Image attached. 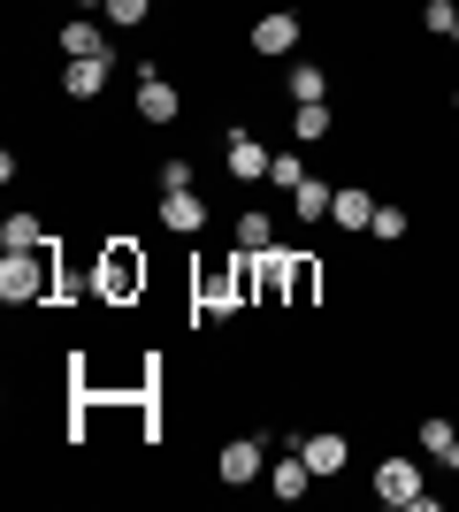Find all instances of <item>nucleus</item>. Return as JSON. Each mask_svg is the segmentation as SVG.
I'll return each mask as SVG.
<instances>
[{"mask_svg": "<svg viewBox=\"0 0 459 512\" xmlns=\"http://www.w3.org/2000/svg\"><path fill=\"white\" fill-rule=\"evenodd\" d=\"M138 291H146V260H138V245H108V253H100V299L131 306Z\"/></svg>", "mask_w": 459, "mask_h": 512, "instance_id": "nucleus-1", "label": "nucleus"}, {"mask_svg": "<svg viewBox=\"0 0 459 512\" xmlns=\"http://www.w3.org/2000/svg\"><path fill=\"white\" fill-rule=\"evenodd\" d=\"M46 291H54V283H46V245L39 253H8L0 260V299L8 306H39Z\"/></svg>", "mask_w": 459, "mask_h": 512, "instance_id": "nucleus-2", "label": "nucleus"}, {"mask_svg": "<svg viewBox=\"0 0 459 512\" xmlns=\"http://www.w3.org/2000/svg\"><path fill=\"white\" fill-rule=\"evenodd\" d=\"M375 497H383V505H406V512H437V497L421 490L414 459H383V467H375Z\"/></svg>", "mask_w": 459, "mask_h": 512, "instance_id": "nucleus-3", "label": "nucleus"}, {"mask_svg": "<svg viewBox=\"0 0 459 512\" xmlns=\"http://www.w3.org/2000/svg\"><path fill=\"white\" fill-rule=\"evenodd\" d=\"M268 161H276V153H268L261 138H253V130H230V138H222V169L238 176V184H261V176H268Z\"/></svg>", "mask_w": 459, "mask_h": 512, "instance_id": "nucleus-4", "label": "nucleus"}, {"mask_svg": "<svg viewBox=\"0 0 459 512\" xmlns=\"http://www.w3.org/2000/svg\"><path fill=\"white\" fill-rule=\"evenodd\" d=\"M299 459L314 467V482H329V474H345V459H352L345 428H314V436H299Z\"/></svg>", "mask_w": 459, "mask_h": 512, "instance_id": "nucleus-5", "label": "nucleus"}, {"mask_svg": "<svg viewBox=\"0 0 459 512\" xmlns=\"http://www.w3.org/2000/svg\"><path fill=\"white\" fill-rule=\"evenodd\" d=\"M62 54H69V62H115V46H108V31H100V16H69V23H62Z\"/></svg>", "mask_w": 459, "mask_h": 512, "instance_id": "nucleus-6", "label": "nucleus"}, {"mask_svg": "<svg viewBox=\"0 0 459 512\" xmlns=\"http://www.w3.org/2000/svg\"><path fill=\"white\" fill-rule=\"evenodd\" d=\"M245 46H253V54H291V46H299V16H291V8H268V16H253Z\"/></svg>", "mask_w": 459, "mask_h": 512, "instance_id": "nucleus-7", "label": "nucleus"}, {"mask_svg": "<svg viewBox=\"0 0 459 512\" xmlns=\"http://www.w3.org/2000/svg\"><path fill=\"white\" fill-rule=\"evenodd\" d=\"M215 474L230 482V490H245V482H261V436H230L215 459Z\"/></svg>", "mask_w": 459, "mask_h": 512, "instance_id": "nucleus-8", "label": "nucleus"}, {"mask_svg": "<svg viewBox=\"0 0 459 512\" xmlns=\"http://www.w3.org/2000/svg\"><path fill=\"white\" fill-rule=\"evenodd\" d=\"M161 230L199 237V230H207V199H199V192H161Z\"/></svg>", "mask_w": 459, "mask_h": 512, "instance_id": "nucleus-9", "label": "nucleus"}, {"mask_svg": "<svg viewBox=\"0 0 459 512\" xmlns=\"http://www.w3.org/2000/svg\"><path fill=\"white\" fill-rule=\"evenodd\" d=\"M329 222H337V230H368V222H375V192H368V184H337Z\"/></svg>", "mask_w": 459, "mask_h": 512, "instance_id": "nucleus-10", "label": "nucleus"}, {"mask_svg": "<svg viewBox=\"0 0 459 512\" xmlns=\"http://www.w3.org/2000/svg\"><path fill=\"white\" fill-rule=\"evenodd\" d=\"M176 85L169 77H161V69H153V77H138V123H176Z\"/></svg>", "mask_w": 459, "mask_h": 512, "instance_id": "nucleus-11", "label": "nucleus"}, {"mask_svg": "<svg viewBox=\"0 0 459 512\" xmlns=\"http://www.w3.org/2000/svg\"><path fill=\"white\" fill-rule=\"evenodd\" d=\"M306 490H314V467H306L299 451H291V459H276V467H268V497H284V505H299Z\"/></svg>", "mask_w": 459, "mask_h": 512, "instance_id": "nucleus-12", "label": "nucleus"}, {"mask_svg": "<svg viewBox=\"0 0 459 512\" xmlns=\"http://www.w3.org/2000/svg\"><path fill=\"white\" fill-rule=\"evenodd\" d=\"M108 69L115 62H69L62 69V92H69V100H100V92H108Z\"/></svg>", "mask_w": 459, "mask_h": 512, "instance_id": "nucleus-13", "label": "nucleus"}, {"mask_svg": "<svg viewBox=\"0 0 459 512\" xmlns=\"http://www.w3.org/2000/svg\"><path fill=\"white\" fill-rule=\"evenodd\" d=\"M291 138H299V146H322V138H329V100L291 107Z\"/></svg>", "mask_w": 459, "mask_h": 512, "instance_id": "nucleus-14", "label": "nucleus"}, {"mask_svg": "<svg viewBox=\"0 0 459 512\" xmlns=\"http://www.w3.org/2000/svg\"><path fill=\"white\" fill-rule=\"evenodd\" d=\"M329 199H337V184H322V176H306L299 192H291V214H299V222H322V214H329Z\"/></svg>", "mask_w": 459, "mask_h": 512, "instance_id": "nucleus-15", "label": "nucleus"}, {"mask_svg": "<svg viewBox=\"0 0 459 512\" xmlns=\"http://www.w3.org/2000/svg\"><path fill=\"white\" fill-rule=\"evenodd\" d=\"M0 245H8V253H39V245H46L39 214H8V222H0Z\"/></svg>", "mask_w": 459, "mask_h": 512, "instance_id": "nucleus-16", "label": "nucleus"}, {"mask_svg": "<svg viewBox=\"0 0 459 512\" xmlns=\"http://www.w3.org/2000/svg\"><path fill=\"white\" fill-rule=\"evenodd\" d=\"M238 253H276V222H268L261 207L238 214Z\"/></svg>", "mask_w": 459, "mask_h": 512, "instance_id": "nucleus-17", "label": "nucleus"}, {"mask_svg": "<svg viewBox=\"0 0 459 512\" xmlns=\"http://www.w3.org/2000/svg\"><path fill=\"white\" fill-rule=\"evenodd\" d=\"M291 100H329V69L322 62H291Z\"/></svg>", "mask_w": 459, "mask_h": 512, "instance_id": "nucleus-18", "label": "nucleus"}, {"mask_svg": "<svg viewBox=\"0 0 459 512\" xmlns=\"http://www.w3.org/2000/svg\"><path fill=\"white\" fill-rule=\"evenodd\" d=\"M406 230H414V222H406V207H391V199H375V222H368V237H375V245H398Z\"/></svg>", "mask_w": 459, "mask_h": 512, "instance_id": "nucleus-19", "label": "nucleus"}, {"mask_svg": "<svg viewBox=\"0 0 459 512\" xmlns=\"http://www.w3.org/2000/svg\"><path fill=\"white\" fill-rule=\"evenodd\" d=\"M306 176H314V169H306L299 153H276V161H268V184H276V192H299Z\"/></svg>", "mask_w": 459, "mask_h": 512, "instance_id": "nucleus-20", "label": "nucleus"}, {"mask_svg": "<svg viewBox=\"0 0 459 512\" xmlns=\"http://www.w3.org/2000/svg\"><path fill=\"white\" fill-rule=\"evenodd\" d=\"M452 436H459V428L444 421V413H437V421H421V428H414V444L429 451V459H444V451H452Z\"/></svg>", "mask_w": 459, "mask_h": 512, "instance_id": "nucleus-21", "label": "nucleus"}, {"mask_svg": "<svg viewBox=\"0 0 459 512\" xmlns=\"http://www.w3.org/2000/svg\"><path fill=\"white\" fill-rule=\"evenodd\" d=\"M100 16H108L115 31H138V23L153 16V0H108V8H100Z\"/></svg>", "mask_w": 459, "mask_h": 512, "instance_id": "nucleus-22", "label": "nucleus"}, {"mask_svg": "<svg viewBox=\"0 0 459 512\" xmlns=\"http://www.w3.org/2000/svg\"><path fill=\"white\" fill-rule=\"evenodd\" d=\"M421 23H429L437 39H459V8H452V0H429V8H421Z\"/></svg>", "mask_w": 459, "mask_h": 512, "instance_id": "nucleus-23", "label": "nucleus"}, {"mask_svg": "<svg viewBox=\"0 0 459 512\" xmlns=\"http://www.w3.org/2000/svg\"><path fill=\"white\" fill-rule=\"evenodd\" d=\"M161 192H192V161H184V153L161 161Z\"/></svg>", "mask_w": 459, "mask_h": 512, "instance_id": "nucleus-24", "label": "nucleus"}, {"mask_svg": "<svg viewBox=\"0 0 459 512\" xmlns=\"http://www.w3.org/2000/svg\"><path fill=\"white\" fill-rule=\"evenodd\" d=\"M314 299V268H306V260H291V306H306Z\"/></svg>", "mask_w": 459, "mask_h": 512, "instance_id": "nucleus-25", "label": "nucleus"}, {"mask_svg": "<svg viewBox=\"0 0 459 512\" xmlns=\"http://www.w3.org/2000/svg\"><path fill=\"white\" fill-rule=\"evenodd\" d=\"M444 467H452V474H459V436H452V451H444Z\"/></svg>", "mask_w": 459, "mask_h": 512, "instance_id": "nucleus-26", "label": "nucleus"}, {"mask_svg": "<svg viewBox=\"0 0 459 512\" xmlns=\"http://www.w3.org/2000/svg\"><path fill=\"white\" fill-rule=\"evenodd\" d=\"M92 8H108V0H77V16H92Z\"/></svg>", "mask_w": 459, "mask_h": 512, "instance_id": "nucleus-27", "label": "nucleus"}, {"mask_svg": "<svg viewBox=\"0 0 459 512\" xmlns=\"http://www.w3.org/2000/svg\"><path fill=\"white\" fill-rule=\"evenodd\" d=\"M452 107H459V92H452Z\"/></svg>", "mask_w": 459, "mask_h": 512, "instance_id": "nucleus-28", "label": "nucleus"}]
</instances>
